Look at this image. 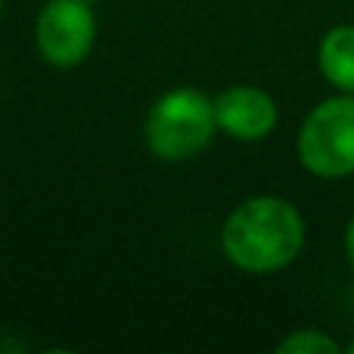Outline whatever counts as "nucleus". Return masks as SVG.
Instances as JSON below:
<instances>
[{
  "label": "nucleus",
  "instance_id": "f257e3e1",
  "mask_svg": "<svg viewBox=\"0 0 354 354\" xmlns=\"http://www.w3.org/2000/svg\"><path fill=\"white\" fill-rule=\"evenodd\" d=\"M305 218L280 196H255L230 212L221 245L236 268L249 274H270L292 264L305 249Z\"/></svg>",
  "mask_w": 354,
  "mask_h": 354
},
{
  "label": "nucleus",
  "instance_id": "f03ea898",
  "mask_svg": "<svg viewBox=\"0 0 354 354\" xmlns=\"http://www.w3.org/2000/svg\"><path fill=\"white\" fill-rule=\"evenodd\" d=\"M299 162L324 180L354 174V93L317 103L299 131Z\"/></svg>",
  "mask_w": 354,
  "mask_h": 354
},
{
  "label": "nucleus",
  "instance_id": "7ed1b4c3",
  "mask_svg": "<svg viewBox=\"0 0 354 354\" xmlns=\"http://www.w3.org/2000/svg\"><path fill=\"white\" fill-rule=\"evenodd\" d=\"M214 128V103L199 91H171L149 109L147 143L159 159L183 162L208 147Z\"/></svg>",
  "mask_w": 354,
  "mask_h": 354
},
{
  "label": "nucleus",
  "instance_id": "20e7f679",
  "mask_svg": "<svg viewBox=\"0 0 354 354\" xmlns=\"http://www.w3.org/2000/svg\"><path fill=\"white\" fill-rule=\"evenodd\" d=\"M97 22L87 0H50L37 16V50L53 66H78L93 47Z\"/></svg>",
  "mask_w": 354,
  "mask_h": 354
},
{
  "label": "nucleus",
  "instance_id": "39448f33",
  "mask_svg": "<svg viewBox=\"0 0 354 354\" xmlns=\"http://www.w3.org/2000/svg\"><path fill=\"white\" fill-rule=\"evenodd\" d=\"M277 103L258 87H230L214 100V122L236 140H261L277 128Z\"/></svg>",
  "mask_w": 354,
  "mask_h": 354
},
{
  "label": "nucleus",
  "instance_id": "423d86ee",
  "mask_svg": "<svg viewBox=\"0 0 354 354\" xmlns=\"http://www.w3.org/2000/svg\"><path fill=\"white\" fill-rule=\"evenodd\" d=\"M324 78L342 93H354V25H336L324 35L317 50Z\"/></svg>",
  "mask_w": 354,
  "mask_h": 354
},
{
  "label": "nucleus",
  "instance_id": "0eeeda50",
  "mask_svg": "<svg viewBox=\"0 0 354 354\" xmlns=\"http://www.w3.org/2000/svg\"><path fill=\"white\" fill-rule=\"evenodd\" d=\"M277 351L280 354H336L339 345L324 330H295L292 336H286L277 345Z\"/></svg>",
  "mask_w": 354,
  "mask_h": 354
},
{
  "label": "nucleus",
  "instance_id": "6e6552de",
  "mask_svg": "<svg viewBox=\"0 0 354 354\" xmlns=\"http://www.w3.org/2000/svg\"><path fill=\"white\" fill-rule=\"evenodd\" d=\"M345 255H348V264L354 268V218L345 227Z\"/></svg>",
  "mask_w": 354,
  "mask_h": 354
},
{
  "label": "nucleus",
  "instance_id": "1a4fd4ad",
  "mask_svg": "<svg viewBox=\"0 0 354 354\" xmlns=\"http://www.w3.org/2000/svg\"><path fill=\"white\" fill-rule=\"evenodd\" d=\"M345 351H348V354H354V339H351L348 345H345Z\"/></svg>",
  "mask_w": 354,
  "mask_h": 354
},
{
  "label": "nucleus",
  "instance_id": "9d476101",
  "mask_svg": "<svg viewBox=\"0 0 354 354\" xmlns=\"http://www.w3.org/2000/svg\"><path fill=\"white\" fill-rule=\"evenodd\" d=\"M0 3H3V0H0Z\"/></svg>",
  "mask_w": 354,
  "mask_h": 354
}]
</instances>
